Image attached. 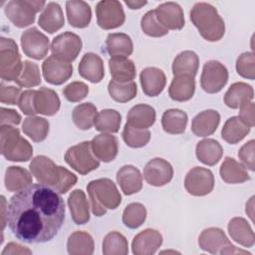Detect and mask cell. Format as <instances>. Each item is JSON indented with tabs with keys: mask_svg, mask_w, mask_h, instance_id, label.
<instances>
[{
	"mask_svg": "<svg viewBox=\"0 0 255 255\" xmlns=\"http://www.w3.org/2000/svg\"><path fill=\"white\" fill-rule=\"evenodd\" d=\"M7 207L9 229L17 239L26 243L52 240L65 220L64 199L55 189L42 183L18 191Z\"/></svg>",
	"mask_w": 255,
	"mask_h": 255,
	"instance_id": "obj_1",
	"label": "cell"
},
{
	"mask_svg": "<svg viewBox=\"0 0 255 255\" xmlns=\"http://www.w3.org/2000/svg\"><path fill=\"white\" fill-rule=\"evenodd\" d=\"M30 170L39 183L48 185L60 194L67 193L76 183L77 176L45 155H37L30 162Z\"/></svg>",
	"mask_w": 255,
	"mask_h": 255,
	"instance_id": "obj_2",
	"label": "cell"
},
{
	"mask_svg": "<svg viewBox=\"0 0 255 255\" xmlns=\"http://www.w3.org/2000/svg\"><path fill=\"white\" fill-rule=\"evenodd\" d=\"M190 20L203 39L219 41L225 33V24L217 9L209 3L198 2L190 11Z\"/></svg>",
	"mask_w": 255,
	"mask_h": 255,
	"instance_id": "obj_3",
	"label": "cell"
},
{
	"mask_svg": "<svg viewBox=\"0 0 255 255\" xmlns=\"http://www.w3.org/2000/svg\"><path fill=\"white\" fill-rule=\"evenodd\" d=\"M91 200L92 212L96 216H103L108 209H116L122 202V196L113 180L99 178L87 185Z\"/></svg>",
	"mask_w": 255,
	"mask_h": 255,
	"instance_id": "obj_4",
	"label": "cell"
},
{
	"mask_svg": "<svg viewBox=\"0 0 255 255\" xmlns=\"http://www.w3.org/2000/svg\"><path fill=\"white\" fill-rule=\"evenodd\" d=\"M0 148L2 155L10 161H28L33 155L30 142L20 135L17 128L1 126Z\"/></svg>",
	"mask_w": 255,
	"mask_h": 255,
	"instance_id": "obj_5",
	"label": "cell"
},
{
	"mask_svg": "<svg viewBox=\"0 0 255 255\" xmlns=\"http://www.w3.org/2000/svg\"><path fill=\"white\" fill-rule=\"evenodd\" d=\"M23 69L18 46L13 39H0V76L7 82L16 81Z\"/></svg>",
	"mask_w": 255,
	"mask_h": 255,
	"instance_id": "obj_6",
	"label": "cell"
},
{
	"mask_svg": "<svg viewBox=\"0 0 255 255\" xmlns=\"http://www.w3.org/2000/svg\"><path fill=\"white\" fill-rule=\"evenodd\" d=\"M199 247L206 252L211 254H248L242 249L236 248L226 237L224 231L217 227H209L204 229L198 237Z\"/></svg>",
	"mask_w": 255,
	"mask_h": 255,
	"instance_id": "obj_7",
	"label": "cell"
},
{
	"mask_svg": "<svg viewBox=\"0 0 255 255\" xmlns=\"http://www.w3.org/2000/svg\"><path fill=\"white\" fill-rule=\"evenodd\" d=\"M45 1L35 0H12L9 1L5 8L7 18L18 28H24L34 23L36 13L43 9Z\"/></svg>",
	"mask_w": 255,
	"mask_h": 255,
	"instance_id": "obj_8",
	"label": "cell"
},
{
	"mask_svg": "<svg viewBox=\"0 0 255 255\" xmlns=\"http://www.w3.org/2000/svg\"><path fill=\"white\" fill-rule=\"evenodd\" d=\"M65 160L73 169L82 175L100 166L99 159L93 153L91 141H83L69 147L65 153Z\"/></svg>",
	"mask_w": 255,
	"mask_h": 255,
	"instance_id": "obj_9",
	"label": "cell"
},
{
	"mask_svg": "<svg viewBox=\"0 0 255 255\" xmlns=\"http://www.w3.org/2000/svg\"><path fill=\"white\" fill-rule=\"evenodd\" d=\"M97 23L104 30L121 27L126 20V15L121 2L117 0H103L96 6Z\"/></svg>",
	"mask_w": 255,
	"mask_h": 255,
	"instance_id": "obj_10",
	"label": "cell"
},
{
	"mask_svg": "<svg viewBox=\"0 0 255 255\" xmlns=\"http://www.w3.org/2000/svg\"><path fill=\"white\" fill-rule=\"evenodd\" d=\"M228 81L226 67L216 60H210L203 66L200 85L204 92L215 94L220 92Z\"/></svg>",
	"mask_w": 255,
	"mask_h": 255,
	"instance_id": "obj_11",
	"label": "cell"
},
{
	"mask_svg": "<svg viewBox=\"0 0 255 255\" xmlns=\"http://www.w3.org/2000/svg\"><path fill=\"white\" fill-rule=\"evenodd\" d=\"M184 187L193 196L207 195L214 188V175L208 168L195 166L187 172Z\"/></svg>",
	"mask_w": 255,
	"mask_h": 255,
	"instance_id": "obj_12",
	"label": "cell"
},
{
	"mask_svg": "<svg viewBox=\"0 0 255 255\" xmlns=\"http://www.w3.org/2000/svg\"><path fill=\"white\" fill-rule=\"evenodd\" d=\"M81 50L82 40L72 32H65L56 36L51 44L52 54L68 63L75 61Z\"/></svg>",
	"mask_w": 255,
	"mask_h": 255,
	"instance_id": "obj_13",
	"label": "cell"
},
{
	"mask_svg": "<svg viewBox=\"0 0 255 255\" xmlns=\"http://www.w3.org/2000/svg\"><path fill=\"white\" fill-rule=\"evenodd\" d=\"M21 47L26 56L35 60H42L48 54L50 42L46 35L36 27L24 31L21 35Z\"/></svg>",
	"mask_w": 255,
	"mask_h": 255,
	"instance_id": "obj_14",
	"label": "cell"
},
{
	"mask_svg": "<svg viewBox=\"0 0 255 255\" xmlns=\"http://www.w3.org/2000/svg\"><path fill=\"white\" fill-rule=\"evenodd\" d=\"M173 176V168L171 164L160 157L149 160L143 169V177L145 181L152 186H163L170 182Z\"/></svg>",
	"mask_w": 255,
	"mask_h": 255,
	"instance_id": "obj_15",
	"label": "cell"
},
{
	"mask_svg": "<svg viewBox=\"0 0 255 255\" xmlns=\"http://www.w3.org/2000/svg\"><path fill=\"white\" fill-rule=\"evenodd\" d=\"M42 72L47 83L62 85L73 75V66L52 55L42 64Z\"/></svg>",
	"mask_w": 255,
	"mask_h": 255,
	"instance_id": "obj_16",
	"label": "cell"
},
{
	"mask_svg": "<svg viewBox=\"0 0 255 255\" xmlns=\"http://www.w3.org/2000/svg\"><path fill=\"white\" fill-rule=\"evenodd\" d=\"M158 22L167 30H180L184 26L182 8L175 2L161 3L154 9Z\"/></svg>",
	"mask_w": 255,
	"mask_h": 255,
	"instance_id": "obj_17",
	"label": "cell"
},
{
	"mask_svg": "<svg viewBox=\"0 0 255 255\" xmlns=\"http://www.w3.org/2000/svg\"><path fill=\"white\" fill-rule=\"evenodd\" d=\"M162 244L161 234L151 228L139 232L133 237L131 250L135 255H152Z\"/></svg>",
	"mask_w": 255,
	"mask_h": 255,
	"instance_id": "obj_18",
	"label": "cell"
},
{
	"mask_svg": "<svg viewBox=\"0 0 255 255\" xmlns=\"http://www.w3.org/2000/svg\"><path fill=\"white\" fill-rule=\"evenodd\" d=\"M91 147L95 156L104 162L113 161L118 155L119 142L118 138L108 132L96 135L91 140Z\"/></svg>",
	"mask_w": 255,
	"mask_h": 255,
	"instance_id": "obj_19",
	"label": "cell"
},
{
	"mask_svg": "<svg viewBox=\"0 0 255 255\" xmlns=\"http://www.w3.org/2000/svg\"><path fill=\"white\" fill-rule=\"evenodd\" d=\"M139 81L141 89L146 96L156 97L163 91L166 77L162 70L155 67H147L140 72Z\"/></svg>",
	"mask_w": 255,
	"mask_h": 255,
	"instance_id": "obj_20",
	"label": "cell"
},
{
	"mask_svg": "<svg viewBox=\"0 0 255 255\" xmlns=\"http://www.w3.org/2000/svg\"><path fill=\"white\" fill-rule=\"evenodd\" d=\"M78 70L80 76L91 83H100L105 76L103 60L95 53H86L79 64Z\"/></svg>",
	"mask_w": 255,
	"mask_h": 255,
	"instance_id": "obj_21",
	"label": "cell"
},
{
	"mask_svg": "<svg viewBox=\"0 0 255 255\" xmlns=\"http://www.w3.org/2000/svg\"><path fill=\"white\" fill-rule=\"evenodd\" d=\"M220 123V115L214 110H205L196 115L191 123V130L196 136H208L215 132Z\"/></svg>",
	"mask_w": 255,
	"mask_h": 255,
	"instance_id": "obj_22",
	"label": "cell"
},
{
	"mask_svg": "<svg viewBox=\"0 0 255 255\" xmlns=\"http://www.w3.org/2000/svg\"><path fill=\"white\" fill-rule=\"evenodd\" d=\"M117 181L126 195L134 194L142 187V176L140 171L130 164L124 165L118 170Z\"/></svg>",
	"mask_w": 255,
	"mask_h": 255,
	"instance_id": "obj_23",
	"label": "cell"
},
{
	"mask_svg": "<svg viewBox=\"0 0 255 255\" xmlns=\"http://www.w3.org/2000/svg\"><path fill=\"white\" fill-rule=\"evenodd\" d=\"M68 206L73 221L78 224H86L90 220V205L86 194L81 189H75L68 197Z\"/></svg>",
	"mask_w": 255,
	"mask_h": 255,
	"instance_id": "obj_24",
	"label": "cell"
},
{
	"mask_svg": "<svg viewBox=\"0 0 255 255\" xmlns=\"http://www.w3.org/2000/svg\"><path fill=\"white\" fill-rule=\"evenodd\" d=\"M38 24L44 31L50 34L59 31L65 24L61 6L56 2H49L40 14Z\"/></svg>",
	"mask_w": 255,
	"mask_h": 255,
	"instance_id": "obj_25",
	"label": "cell"
},
{
	"mask_svg": "<svg viewBox=\"0 0 255 255\" xmlns=\"http://www.w3.org/2000/svg\"><path fill=\"white\" fill-rule=\"evenodd\" d=\"M66 13L71 26L75 28H86L92 19L90 5L82 0H71L66 2Z\"/></svg>",
	"mask_w": 255,
	"mask_h": 255,
	"instance_id": "obj_26",
	"label": "cell"
},
{
	"mask_svg": "<svg viewBox=\"0 0 255 255\" xmlns=\"http://www.w3.org/2000/svg\"><path fill=\"white\" fill-rule=\"evenodd\" d=\"M34 103L37 114L44 116H54L61 106L57 93L46 87H42L36 91Z\"/></svg>",
	"mask_w": 255,
	"mask_h": 255,
	"instance_id": "obj_27",
	"label": "cell"
},
{
	"mask_svg": "<svg viewBox=\"0 0 255 255\" xmlns=\"http://www.w3.org/2000/svg\"><path fill=\"white\" fill-rule=\"evenodd\" d=\"M219 172L223 181L229 184L242 183L250 179L249 173L244 164L229 156L225 157L223 160Z\"/></svg>",
	"mask_w": 255,
	"mask_h": 255,
	"instance_id": "obj_28",
	"label": "cell"
},
{
	"mask_svg": "<svg viewBox=\"0 0 255 255\" xmlns=\"http://www.w3.org/2000/svg\"><path fill=\"white\" fill-rule=\"evenodd\" d=\"M195 92L194 77L181 75L175 76L168 88L170 99L176 102H186L190 100Z\"/></svg>",
	"mask_w": 255,
	"mask_h": 255,
	"instance_id": "obj_29",
	"label": "cell"
},
{
	"mask_svg": "<svg viewBox=\"0 0 255 255\" xmlns=\"http://www.w3.org/2000/svg\"><path fill=\"white\" fill-rule=\"evenodd\" d=\"M228 232L231 239L240 245L247 248L254 245V232L246 219L242 217L232 218L228 223Z\"/></svg>",
	"mask_w": 255,
	"mask_h": 255,
	"instance_id": "obj_30",
	"label": "cell"
},
{
	"mask_svg": "<svg viewBox=\"0 0 255 255\" xmlns=\"http://www.w3.org/2000/svg\"><path fill=\"white\" fill-rule=\"evenodd\" d=\"M155 117V110L151 106L139 104L129 110L127 116V124L133 128L144 129L154 124Z\"/></svg>",
	"mask_w": 255,
	"mask_h": 255,
	"instance_id": "obj_31",
	"label": "cell"
},
{
	"mask_svg": "<svg viewBox=\"0 0 255 255\" xmlns=\"http://www.w3.org/2000/svg\"><path fill=\"white\" fill-rule=\"evenodd\" d=\"M196 157L202 163L212 166L219 162L223 154L221 144L212 138H205L197 142L195 149Z\"/></svg>",
	"mask_w": 255,
	"mask_h": 255,
	"instance_id": "obj_32",
	"label": "cell"
},
{
	"mask_svg": "<svg viewBox=\"0 0 255 255\" xmlns=\"http://www.w3.org/2000/svg\"><path fill=\"white\" fill-rule=\"evenodd\" d=\"M254 98L253 88L243 82H237L230 86L224 95V103L230 109H239L241 105L252 101Z\"/></svg>",
	"mask_w": 255,
	"mask_h": 255,
	"instance_id": "obj_33",
	"label": "cell"
},
{
	"mask_svg": "<svg viewBox=\"0 0 255 255\" xmlns=\"http://www.w3.org/2000/svg\"><path fill=\"white\" fill-rule=\"evenodd\" d=\"M109 68L113 80L127 83L135 78V66L131 60L127 57H111Z\"/></svg>",
	"mask_w": 255,
	"mask_h": 255,
	"instance_id": "obj_34",
	"label": "cell"
},
{
	"mask_svg": "<svg viewBox=\"0 0 255 255\" xmlns=\"http://www.w3.org/2000/svg\"><path fill=\"white\" fill-rule=\"evenodd\" d=\"M106 49L111 57H128L133 51V44L125 33H111L106 40Z\"/></svg>",
	"mask_w": 255,
	"mask_h": 255,
	"instance_id": "obj_35",
	"label": "cell"
},
{
	"mask_svg": "<svg viewBox=\"0 0 255 255\" xmlns=\"http://www.w3.org/2000/svg\"><path fill=\"white\" fill-rule=\"evenodd\" d=\"M199 58L193 51H183L179 53L172 63L173 76H191L195 77L198 71Z\"/></svg>",
	"mask_w": 255,
	"mask_h": 255,
	"instance_id": "obj_36",
	"label": "cell"
},
{
	"mask_svg": "<svg viewBox=\"0 0 255 255\" xmlns=\"http://www.w3.org/2000/svg\"><path fill=\"white\" fill-rule=\"evenodd\" d=\"M5 187L8 191L18 192L31 185L33 178L31 173L21 166H9L5 172Z\"/></svg>",
	"mask_w": 255,
	"mask_h": 255,
	"instance_id": "obj_37",
	"label": "cell"
},
{
	"mask_svg": "<svg viewBox=\"0 0 255 255\" xmlns=\"http://www.w3.org/2000/svg\"><path fill=\"white\" fill-rule=\"evenodd\" d=\"M188 122L187 115L179 109L166 110L161 117V126L165 132L170 134L183 133Z\"/></svg>",
	"mask_w": 255,
	"mask_h": 255,
	"instance_id": "obj_38",
	"label": "cell"
},
{
	"mask_svg": "<svg viewBox=\"0 0 255 255\" xmlns=\"http://www.w3.org/2000/svg\"><path fill=\"white\" fill-rule=\"evenodd\" d=\"M95 249L93 237L85 231H76L67 241V250L71 255H91Z\"/></svg>",
	"mask_w": 255,
	"mask_h": 255,
	"instance_id": "obj_39",
	"label": "cell"
},
{
	"mask_svg": "<svg viewBox=\"0 0 255 255\" xmlns=\"http://www.w3.org/2000/svg\"><path fill=\"white\" fill-rule=\"evenodd\" d=\"M50 124L49 122L40 117L30 116L26 118L22 124V130L28 135L33 141H43L49 133Z\"/></svg>",
	"mask_w": 255,
	"mask_h": 255,
	"instance_id": "obj_40",
	"label": "cell"
},
{
	"mask_svg": "<svg viewBox=\"0 0 255 255\" xmlns=\"http://www.w3.org/2000/svg\"><path fill=\"white\" fill-rule=\"evenodd\" d=\"M250 131V128L246 126L238 117L229 118L221 130L222 138L230 143L235 144L242 140Z\"/></svg>",
	"mask_w": 255,
	"mask_h": 255,
	"instance_id": "obj_41",
	"label": "cell"
},
{
	"mask_svg": "<svg viewBox=\"0 0 255 255\" xmlns=\"http://www.w3.org/2000/svg\"><path fill=\"white\" fill-rule=\"evenodd\" d=\"M97 115L98 111L96 106H94L92 103H84L78 105L73 110L72 119L78 128L87 130L94 126Z\"/></svg>",
	"mask_w": 255,
	"mask_h": 255,
	"instance_id": "obj_42",
	"label": "cell"
},
{
	"mask_svg": "<svg viewBox=\"0 0 255 255\" xmlns=\"http://www.w3.org/2000/svg\"><path fill=\"white\" fill-rule=\"evenodd\" d=\"M121 123H122V116L118 111L112 110V109H106L98 113L94 126H95V128L99 131L115 133L119 131Z\"/></svg>",
	"mask_w": 255,
	"mask_h": 255,
	"instance_id": "obj_43",
	"label": "cell"
},
{
	"mask_svg": "<svg viewBox=\"0 0 255 255\" xmlns=\"http://www.w3.org/2000/svg\"><path fill=\"white\" fill-rule=\"evenodd\" d=\"M108 91L114 101L118 103H127L135 98L137 88L136 84L133 81L122 83L111 80L108 85Z\"/></svg>",
	"mask_w": 255,
	"mask_h": 255,
	"instance_id": "obj_44",
	"label": "cell"
},
{
	"mask_svg": "<svg viewBox=\"0 0 255 255\" xmlns=\"http://www.w3.org/2000/svg\"><path fill=\"white\" fill-rule=\"evenodd\" d=\"M128 252V240L122 233L112 231L105 236L103 241V253L105 255H126Z\"/></svg>",
	"mask_w": 255,
	"mask_h": 255,
	"instance_id": "obj_45",
	"label": "cell"
},
{
	"mask_svg": "<svg viewBox=\"0 0 255 255\" xmlns=\"http://www.w3.org/2000/svg\"><path fill=\"white\" fill-rule=\"evenodd\" d=\"M122 135L126 144L132 148L142 147L150 139V131L147 128H136L128 124L124 128Z\"/></svg>",
	"mask_w": 255,
	"mask_h": 255,
	"instance_id": "obj_46",
	"label": "cell"
},
{
	"mask_svg": "<svg viewBox=\"0 0 255 255\" xmlns=\"http://www.w3.org/2000/svg\"><path fill=\"white\" fill-rule=\"evenodd\" d=\"M145 218L146 209L141 203L138 202L129 203L123 212V222L130 229L139 227L145 221Z\"/></svg>",
	"mask_w": 255,
	"mask_h": 255,
	"instance_id": "obj_47",
	"label": "cell"
},
{
	"mask_svg": "<svg viewBox=\"0 0 255 255\" xmlns=\"http://www.w3.org/2000/svg\"><path fill=\"white\" fill-rule=\"evenodd\" d=\"M15 83L22 88H32L40 85L41 75L38 65L31 61H24L22 72Z\"/></svg>",
	"mask_w": 255,
	"mask_h": 255,
	"instance_id": "obj_48",
	"label": "cell"
},
{
	"mask_svg": "<svg viewBox=\"0 0 255 255\" xmlns=\"http://www.w3.org/2000/svg\"><path fill=\"white\" fill-rule=\"evenodd\" d=\"M140 27L143 33L150 37H162L168 33V30L158 22L154 10H149L142 16Z\"/></svg>",
	"mask_w": 255,
	"mask_h": 255,
	"instance_id": "obj_49",
	"label": "cell"
},
{
	"mask_svg": "<svg viewBox=\"0 0 255 255\" xmlns=\"http://www.w3.org/2000/svg\"><path fill=\"white\" fill-rule=\"evenodd\" d=\"M236 71L238 75L245 79L255 78V56L253 52L242 53L236 61Z\"/></svg>",
	"mask_w": 255,
	"mask_h": 255,
	"instance_id": "obj_50",
	"label": "cell"
},
{
	"mask_svg": "<svg viewBox=\"0 0 255 255\" xmlns=\"http://www.w3.org/2000/svg\"><path fill=\"white\" fill-rule=\"evenodd\" d=\"M65 98L72 103H78L84 100L89 94V87L83 82H72L63 90Z\"/></svg>",
	"mask_w": 255,
	"mask_h": 255,
	"instance_id": "obj_51",
	"label": "cell"
},
{
	"mask_svg": "<svg viewBox=\"0 0 255 255\" xmlns=\"http://www.w3.org/2000/svg\"><path fill=\"white\" fill-rule=\"evenodd\" d=\"M35 94H36L35 90H27L22 92L18 102V107L23 112L24 115L35 116L37 114L35 109V103H34Z\"/></svg>",
	"mask_w": 255,
	"mask_h": 255,
	"instance_id": "obj_52",
	"label": "cell"
},
{
	"mask_svg": "<svg viewBox=\"0 0 255 255\" xmlns=\"http://www.w3.org/2000/svg\"><path fill=\"white\" fill-rule=\"evenodd\" d=\"M21 90L14 86H5L4 83L0 85V101L2 104L18 105Z\"/></svg>",
	"mask_w": 255,
	"mask_h": 255,
	"instance_id": "obj_53",
	"label": "cell"
},
{
	"mask_svg": "<svg viewBox=\"0 0 255 255\" xmlns=\"http://www.w3.org/2000/svg\"><path fill=\"white\" fill-rule=\"evenodd\" d=\"M254 147L255 141L254 139H251L242 145L238 151L239 159H241L244 166L251 171H254Z\"/></svg>",
	"mask_w": 255,
	"mask_h": 255,
	"instance_id": "obj_54",
	"label": "cell"
},
{
	"mask_svg": "<svg viewBox=\"0 0 255 255\" xmlns=\"http://www.w3.org/2000/svg\"><path fill=\"white\" fill-rule=\"evenodd\" d=\"M254 103L252 101L246 102L240 106V112L238 118L249 128L254 127L255 119H254Z\"/></svg>",
	"mask_w": 255,
	"mask_h": 255,
	"instance_id": "obj_55",
	"label": "cell"
},
{
	"mask_svg": "<svg viewBox=\"0 0 255 255\" xmlns=\"http://www.w3.org/2000/svg\"><path fill=\"white\" fill-rule=\"evenodd\" d=\"M1 119H0V125L1 126H17L21 123V116L12 109H0Z\"/></svg>",
	"mask_w": 255,
	"mask_h": 255,
	"instance_id": "obj_56",
	"label": "cell"
},
{
	"mask_svg": "<svg viewBox=\"0 0 255 255\" xmlns=\"http://www.w3.org/2000/svg\"><path fill=\"white\" fill-rule=\"evenodd\" d=\"M16 254H32V251L25 246L15 242H10L6 245L1 255H16Z\"/></svg>",
	"mask_w": 255,
	"mask_h": 255,
	"instance_id": "obj_57",
	"label": "cell"
},
{
	"mask_svg": "<svg viewBox=\"0 0 255 255\" xmlns=\"http://www.w3.org/2000/svg\"><path fill=\"white\" fill-rule=\"evenodd\" d=\"M5 205H6V199L2 195L1 196V219H2L1 223H2V231L4 230L5 225L7 223V212L5 213V209H7V208L5 207Z\"/></svg>",
	"mask_w": 255,
	"mask_h": 255,
	"instance_id": "obj_58",
	"label": "cell"
},
{
	"mask_svg": "<svg viewBox=\"0 0 255 255\" xmlns=\"http://www.w3.org/2000/svg\"><path fill=\"white\" fill-rule=\"evenodd\" d=\"M125 3L130 8V9H139L142 6H144L147 2L146 1H134V0H128L125 1Z\"/></svg>",
	"mask_w": 255,
	"mask_h": 255,
	"instance_id": "obj_59",
	"label": "cell"
},
{
	"mask_svg": "<svg viewBox=\"0 0 255 255\" xmlns=\"http://www.w3.org/2000/svg\"><path fill=\"white\" fill-rule=\"evenodd\" d=\"M253 206H254V196H252L250 200L246 203V213L249 215L252 221H253Z\"/></svg>",
	"mask_w": 255,
	"mask_h": 255,
	"instance_id": "obj_60",
	"label": "cell"
}]
</instances>
